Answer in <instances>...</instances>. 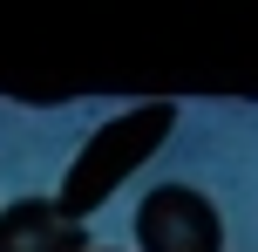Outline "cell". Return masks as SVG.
I'll list each match as a JSON object with an SVG mask.
<instances>
[{
	"label": "cell",
	"mask_w": 258,
	"mask_h": 252,
	"mask_svg": "<svg viewBox=\"0 0 258 252\" xmlns=\"http://www.w3.org/2000/svg\"><path fill=\"white\" fill-rule=\"evenodd\" d=\"M170 123H177V103H136V109H122V116L95 123V136L75 150V164H68L61 198H54V205H61L68 218H89L95 205H109L129 177L163 150Z\"/></svg>",
	"instance_id": "cell-1"
},
{
	"label": "cell",
	"mask_w": 258,
	"mask_h": 252,
	"mask_svg": "<svg viewBox=\"0 0 258 252\" xmlns=\"http://www.w3.org/2000/svg\"><path fill=\"white\" fill-rule=\"evenodd\" d=\"M136 252H224V218L204 191L156 184L136 205Z\"/></svg>",
	"instance_id": "cell-2"
},
{
	"label": "cell",
	"mask_w": 258,
	"mask_h": 252,
	"mask_svg": "<svg viewBox=\"0 0 258 252\" xmlns=\"http://www.w3.org/2000/svg\"><path fill=\"white\" fill-rule=\"evenodd\" d=\"M0 252H89V232L54 198H14L0 205Z\"/></svg>",
	"instance_id": "cell-3"
}]
</instances>
